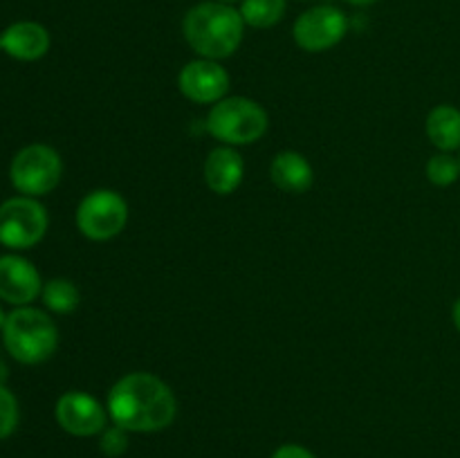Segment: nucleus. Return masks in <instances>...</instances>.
Instances as JSON below:
<instances>
[{
  "mask_svg": "<svg viewBox=\"0 0 460 458\" xmlns=\"http://www.w3.org/2000/svg\"><path fill=\"white\" fill-rule=\"evenodd\" d=\"M245 178V160L234 146H218L205 160V182L216 196H232Z\"/></svg>",
  "mask_w": 460,
  "mask_h": 458,
  "instance_id": "12",
  "label": "nucleus"
},
{
  "mask_svg": "<svg viewBox=\"0 0 460 458\" xmlns=\"http://www.w3.org/2000/svg\"><path fill=\"white\" fill-rule=\"evenodd\" d=\"M9 375V371H7V366H4V362L3 359H0V382H4V377Z\"/></svg>",
  "mask_w": 460,
  "mask_h": 458,
  "instance_id": "24",
  "label": "nucleus"
},
{
  "mask_svg": "<svg viewBox=\"0 0 460 458\" xmlns=\"http://www.w3.org/2000/svg\"><path fill=\"white\" fill-rule=\"evenodd\" d=\"M112 425L128 434H155L178 416V398L164 380L146 371L126 373L112 384L106 400Z\"/></svg>",
  "mask_w": 460,
  "mask_h": 458,
  "instance_id": "1",
  "label": "nucleus"
},
{
  "mask_svg": "<svg viewBox=\"0 0 460 458\" xmlns=\"http://www.w3.org/2000/svg\"><path fill=\"white\" fill-rule=\"evenodd\" d=\"M458 160H460V155H458Z\"/></svg>",
  "mask_w": 460,
  "mask_h": 458,
  "instance_id": "28",
  "label": "nucleus"
},
{
  "mask_svg": "<svg viewBox=\"0 0 460 458\" xmlns=\"http://www.w3.org/2000/svg\"><path fill=\"white\" fill-rule=\"evenodd\" d=\"M54 416L63 431L76 438H88L106 429L108 409L94 395L84 391H67L58 398Z\"/></svg>",
  "mask_w": 460,
  "mask_h": 458,
  "instance_id": "10",
  "label": "nucleus"
},
{
  "mask_svg": "<svg viewBox=\"0 0 460 458\" xmlns=\"http://www.w3.org/2000/svg\"><path fill=\"white\" fill-rule=\"evenodd\" d=\"M229 85H232L229 72L225 70L223 63L211 58H193L178 75V90L182 97L200 106L209 103L214 106L227 97Z\"/></svg>",
  "mask_w": 460,
  "mask_h": 458,
  "instance_id": "9",
  "label": "nucleus"
},
{
  "mask_svg": "<svg viewBox=\"0 0 460 458\" xmlns=\"http://www.w3.org/2000/svg\"><path fill=\"white\" fill-rule=\"evenodd\" d=\"M7 353L21 364H43L57 353L58 328L48 313L31 305H21L7 314L3 326Z\"/></svg>",
  "mask_w": 460,
  "mask_h": 458,
  "instance_id": "3",
  "label": "nucleus"
},
{
  "mask_svg": "<svg viewBox=\"0 0 460 458\" xmlns=\"http://www.w3.org/2000/svg\"><path fill=\"white\" fill-rule=\"evenodd\" d=\"M344 3L353 4V7H371V4H376L377 0H344Z\"/></svg>",
  "mask_w": 460,
  "mask_h": 458,
  "instance_id": "23",
  "label": "nucleus"
},
{
  "mask_svg": "<svg viewBox=\"0 0 460 458\" xmlns=\"http://www.w3.org/2000/svg\"><path fill=\"white\" fill-rule=\"evenodd\" d=\"M349 16L332 4H314L299 13L292 25V39L304 52H328L349 34Z\"/></svg>",
  "mask_w": 460,
  "mask_h": 458,
  "instance_id": "8",
  "label": "nucleus"
},
{
  "mask_svg": "<svg viewBox=\"0 0 460 458\" xmlns=\"http://www.w3.org/2000/svg\"><path fill=\"white\" fill-rule=\"evenodd\" d=\"M48 223V211L36 198H9L0 205V245L9 250H30L43 241Z\"/></svg>",
  "mask_w": 460,
  "mask_h": 458,
  "instance_id": "7",
  "label": "nucleus"
},
{
  "mask_svg": "<svg viewBox=\"0 0 460 458\" xmlns=\"http://www.w3.org/2000/svg\"><path fill=\"white\" fill-rule=\"evenodd\" d=\"M43 292V281L34 265L18 254L0 256V299L12 305H30Z\"/></svg>",
  "mask_w": 460,
  "mask_h": 458,
  "instance_id": "11",
  "label": "nucleus"
},
{
  "mask_svg": "<svg viewBox=\"0 0 460 458\" xmlns=\"http://www.w3.org/2000/svg\"><path fill=\"white\" fill-rule=\"evenodd\" d=\"M126 225L128 202L115 189H94L76 207V227L88 241H112L124 232Z\"/></svg>",
  "mask_w": 460,
  "mask_h": 458,
  "instance_id": "6",
  "label": "nucleus"
},
{
  "mask_svg": "<svg viewBox=\"0 0 460 458\" xmlns=\"http://www.w3.org/2000/svg\"><path fill=\"white\" fill-rule=\"evenodd\" d=\"M270 178L274 187L281 189L283 193L299 196L305 193L314 182V169L308 157L301 155L299 151H281L274 155L270 164Z\"/></svg>",
  "mask_w": 460,
  "mask_h": 458,
  "instance_id": "14",
  "label": "nucleus"
},
{
  "mask_svg": "<svg viewBox=\"0 0 460 458\" xmlns=\"http://www.w3.org/2000/svg\"><path fill=\"white\" fill-rule=\"evenodd\" d=\"M245 21L234 4L205 0L184 13L182 34L200 58L223 61L236 54L245 36Z\"/></svg>",
  "mask_w": 460,
  "mask_h": 458,
  "instance_id": "2",
  "label": "nucleus"
},
{
  "mask_svg": "<svg viewBox=\"0 0 460 458\" xmlns=\"http://www.w3.org/2000/svg\"><path fill=\"white\" fill-rule=\"evenodd\" d=\"M49 31L40 22L18 21L3 31V52L16 61H39L48 54Z\"/></svg>",
  "mask_w": 460,
  "mask_h": 458,
  "instance_id": "13",
  "label": "nucleus"
},
{
  "mask_svg": "<svg viewBox=\"0 0 460 458\" xmlns=\"http://www.w3.org/2000/svg\"><path fill=\"white\" fill-rule=\"evenodd\" d=\"M425 130L440 153L456 151L460 148V110L452 103H438L427 115Z\"/></svg>",
  "mask_w": 460,
  "mask_h": 458,
  "instance_id": "15",
  "label": "nucleus"
},
{
  "mask_svg": "<svg viewBox=\"0 0 460 458\" xmlns=\"http://www.w3.org/2000/svg\"><path fill=\"white\" fill-rule=\"evenodd\" d=\"M18 425V402L12 391L0 382V440L13 434Z\"/></svg>",
  "mask_w": 460,
  "mask_h": 458,
  "instance_id": "19",
  "label": "nucleus"
},
{
  "mask_svg": "<svg viewBox=\"0 0 460 458\" xmlns=\"http://www.w3.org/2000/svg\"><path fill=\"white\" fill-rule=\"evenodd\" d=\"M272 458H317V456H314L310 449H305L304 445L288 443V445H281V447L272 454Z\"/></svg>",
  "mask_w": 460,
  "mask_h": 458,
  "instance_id": "21",
  "label": "nucleus"
},
{
  "mask_svg": "<svg viewBox=\"0 0 460 458\" xmlns=\"http://www.w3.org/2000/svg\"><path fill=\"white\" fill-rule=\"evenodd\" d=\"M99 449H102L103 456L108 458H119L121 454H126L128 449V431L121 429V427L112 425L99 434Z\"/></svg>",
  "mask_w": 460,
  "mask_h": 458,
  "instance_id": "20",
  "label": "nucleus"
},
{
  "mask_svg": "<svg viewBox=\"0 0 460 458\" xmlns=\"http://www.w3.org/2000/svg\"><path fill=\"white\" fill-rule=\"evenodd\" d=\"M4 321H7V314H4V310H3V308H0V330H3Z\"/></svg>",
  "mask_w": 460,
  "mask_h": 458,
  "instance_id": "25",
  "label": "nucleus"
},
{
  "mask_svg": "<svg viewBox=\"0 0 460 458\" xmlns=\"http://www.w3.org/2000/svg\"><path fill=\"white\" fill-rule=\"evenodd\" d=\"M205 124L214 139H218L225 146L236 148L259 142L268 133L270 117L259 101L234 94L211 106Z\"/></svg>",
  "mask_w": 460,
  "mask_h": 458,
  "instance_id": "4",
  "label": "nucleus"
},
{
  "mask_svg": "<svg viewBox=\"0 0 460 458\" xmlns=\"http://www.w3.org/2000/svg\"><path fill=\"white\" fill-rule=\"evenodd\" d=\"M43 304L45 308L52 310L57 314H70L79 308L81 292L70 278H52V281L43 283Z\"/></svg>",
  "mask_w": 460,
  "mask_h": 458,
  "instance_id": "17",
  "label": "nucleus"
},
{
  "mask_svg": "<svg viewBox=\"0 0 460 458\" xmlns=\"http://www.w3.org/2000/svg\"><path fill=\"white\" fill-rule=\"evenodd\" d=\"M452 319H454V326H456V330L460 332V296H458L456 304H454V308H452Z\"/></svg>",
  "mask_w": 460,
  "mask_h": 458,
  "instance_id": "22",
  "label": "nucleus"
},
{
  "mask_svg": "<svg viewBox=\"0 0 460 458\" xmlns=\"http://www.w3.org/2000/svg\"><path fill=\"white\" fill-rule=\"evenodd\" d=\"M218 3H227V4H234V3H243V0H218Z\"/></svg>",
  "mask_w": 460,
  "mask_h": 458,
  "instance_id": "26",
  "label": "nucleus"
},
{
  "mask_svg": "<svg viewBox=\"0 0 460 458\" xmlns=\"http://www.w3.org/2000/svg\"><path fill=\"white\" fill-rule=\"evenodd\" d=\"M0 49H3V34H0Z\"/></svg>",
  "mask_w": 460,
  "mask_h": 458,
  "instance_id": "27",
  "label": "nucleus"
},
{
  "mask_svg": "<svg viewBox=\"0 0 460 458\" xmlns=\"http://www.w3.org/2000/svg\"><path fill=\"white\" fill-rule=\"evenodd\" d=\"M63 175V160L48 144H30L13 155L9 178L22 196L40 198L58 187Z\"/></svg>",
  "mask_w": 460,
  "mask_h": 458,
  "instance_id": "5",
  "label": "nucleus"
},
{
  "mask_svg": "<svg viewBox=\"0 0 460 458\" xmlns=\"http://www.w3.org/2000/svg\"><path fill=\"white\" fill-rule=\"evenodd\" d=\"M288 0H243L238 12H241L243 21L247 27L254 30H270V27L279 25L286 16Z\"/></svg>",
  "mask_w": 460,
  "mask_h": 458,
  "instance_id": "16",
  "label": "nucleus"
},
{
  "mask_svg": "<svg viewBox=\"0 0 460 458\" xmlns=\"http://www.w3.org/2000/svg\"><path fill=\"white\" fill-rule=\"evenodd\" d=\"M425 173L436 187H452L460 178V160L454 157L452 153H436L427 162Z\"/></svg>",
  "mask_w": 460,
  "mask_h": 458,
  "instance_id": "18",
  "label": "nucleus"
}]
</instances>
